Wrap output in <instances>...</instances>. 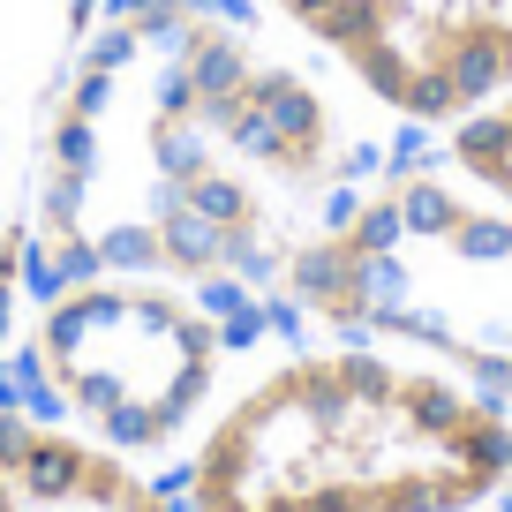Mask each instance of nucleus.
I'll return each mask as SVG.
<instances>
[{
  "label": "nucleus",
  "mask_w": 512,
  "mask_h": 512,
  "mask_svg": "<svg viewBox=\"0 0 512 512\" xmlns=\"http://www.w3.org/2000/svg\"><path fill=\"white\" fill-rule=\"evenodd\" d=\"M264 332H272L264 309L204 294L189 279L83 264L31 279L0 392L174 475V460Z\"/></svg>",
  "instance_id": "obj_4"
},
{
  "label": "nucleus",
  "mask_w": 512,
  "mask_h": 512,
  "mask_svg": "<svg viewBox=\"0 0 512 512\" xmlns=\"http://www.w3.org/2000/svg\"><path fill=\"white\" fill-rule=\"evenodd\" d=\"M490 512H512V467H505V490H497V505Z\"/></svg>",
  "instance_id": "obj_9"
},
{
  "label": "nucleus",
  "mask_w": 512,
  "mask_h": 512,
  "mask_svg": "<svg viewBox=\"0 0 512 512\" xmlns=\"http://www.w3.org/2000/svg\"><path fill=\"white\" fill-rule=\"evenodd\" d=\"M0 512H181L174 475L0 392Z\"/></svg>",
  "instance_id": "obj_7"
},
{
  "label": "nucleus",
  "mask_w": 512,
  "mask_h": 512,
  "mask_svg": "<svg viewBox=\"0 0 512 512\" xmlns=\"http://www.w3.org/2000/svg\"><path fill=\"white\" fill-rule=\"evenodd\" d=\"M272 324L422 354L512 407V204L430 144H384L287 256Z\"/></svg>",
  "instance_id": "obj_3"
},
{
  "label": "nucleus",
  "mask_w": 512,
  "mask_h": 512,
  "mask_svg": "<svg viewBox=\"0 0 512 512\" xmlns=\"http://www.w3.org/2000/svg\"><path fill=\"white\" fill-rule=\"evenodd\" d=\"M430 151L512 204V0L452 8V106Z\"/></svg>",
  "instance_id": "obj_8"
},
{
  "label": "nucleus",
  "mask_w": 512,
  "mask_h": 512,
  "mask_svg": "<svg viewBox=\"0 0 512 512\" xmlns=\"http://www.w3.org/2000/svg\"><path fill=\"white\" fill-rule=\"evenodd\" d=\"M512 407L377 339L272 332L174 460L181 512H490Z\"/></svg>",
  "instance_id": "obj_2"
},
{
  "label": "nucleus",
  "mask_w": 512,
  "mask_h": 512,
  "mask_svg": "<svg viewBox=\"0 0 512 512\" xmlns=\"http://www.w3.org/2000/svg\"><path fill=\"white\" fill-rule=\"evenodd\" d=\"M384 144L256 0H98L38 136L31 279L128 264L272 317L287 256Z\"/></svg>",
  "instance_id": "obj_1"
},
{
  "label": "nucleus",
  "mask_w": 512,
  "mask_h": 512,
  "mask_svg": "<svg viewBox=\"0 0 512 512\" xmlns=\"http://www.w3.org/2000/svg\"><path fill=\"white\" fill-rule=\"evenodd\" d=\"M309 61H324L392 144H437L452 106L460 0H256Z\"/></svg>",
  "instance_id": "obj_5"
},
{
  "label": "nucleus",
  "mask_w": 512,
  "mask_h": 512,
  "mask_svg": "<svg viewBox=\"0 0 512 512\" xmlns=\"http://www.w3.org/2000/svg\"><path fill=\"white\" fill-rule=\"evenodd\" d=\"M98 0H0V369L31 294V181L46 106Z\"/></svg>",
  "instance_id": "obj_6"
}]
</instances>
